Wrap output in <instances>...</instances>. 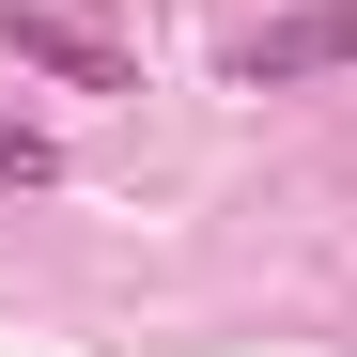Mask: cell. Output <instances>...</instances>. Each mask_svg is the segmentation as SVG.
<instances>
[{
	"mask_svg": "<svg viewBox=\"0 0 357 357\" xmlns=\"http://www.w3.org/2000/svg\"><path fill=\"white\" fill-rule=\"evenodd\" d=\"M233 93H295V78H357V0H280V16H249L218 47Z\"/></svg>",
	"mask_w": 357,
	"mask_h": 357,
	"instance_id": "6da1fadb",
	"label": "cell"
},
{
	"mask_svg": "<svg viewBox=\"0 0 357 357\" xmlns=\"http://www.w3.org/2000/svg\"><path fill=\"white\" fill-rule=\"evenodd\" d=\"M0 63H31V78H78V93H125V47H109L93 16H47V0H0Z\"/></svg>",
	"mask_w": 357,
	"mask_h": 357,
	"instance_id": "7a4b0ae2",
	"label": "cell"
},
{
	"mask_svg": "<svg viewBox=\"0 0 357 357\" xmlns=\"http://www.w3.org/2000/svg\"><path fill=\"white\" fill-rule=\"evenodd\" d=\"M0 187H16V202H31V187H63V140L16 125V109H0Z\"/></svg>",
	"mask_w": 357,
	"mask_h": 357,
	"instance_id": "3957f363",
	"label": "cell"
}]
</instances>
